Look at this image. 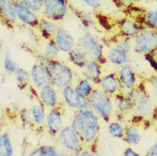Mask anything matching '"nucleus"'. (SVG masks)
<instances>
[{"label": "nucleus", "mask_w": 157, "mask_h": 156, "mask_svg": "<svg viewBox=\"0 0 157 156\" xmlns=\"http://www.w3.org/2000/svg\"><path fill=\"white\" fill-rule=\"evenodd\" d=\"M2 48H3V41H2V39H0V51L2 50Z\"/></svg>", "instance_id": "46"}, {"label": "nucleus", "mask_w": 157, "mask_h": 156, "mask_svg": "<svg viewBox=\"0 0 157 156\" xmlns=\"http://www.w3.org/2000/svg\"><path fill=\"white\" fill-rule=\"evenodd\" d=\"M0 19L9 25H13L17 21L16 4L12 0H0Z\"/></svg>", "instance_id": "20"}, {"label": "nucleus", "mask_w": 157, "mask_h": 156, "mask_svg": "<svg viewBox=\"0 0 157 156\" xmlns=\"http://www.w3.org/2000/svg\"><path fill=\"white\" fill-rule=\"evenodd\" d=\"M48 72L51 79V85L57 90H63L67 86H72L75 74L70 67L60 60H53L46 63Z\"/></svg>", "instance_id": "4"}, {"label": "nucleus", "mask_w": 157, "mask_h": 156, "mask_svg": "<svg viewBox=\"0 0 157 156\" xmlns=\"http://www.w3.org/2000/svg\"><path fill=\"white\" fill-rule=\"evenodd\" d=\"M59 28L60 27L55 21H51L47 18H44V17H40L39 26L37 29L39 31L40 37H42L44 39V41H48V40L53 39Z\"/></svg>", "instance_id": "21"}, {"label": "nucleus", "mask_w": 157, "mask_h": 156, "mask_svg": "<svg viewBox=\"0 0 157 156\" xmlns=\"http://www.w3.org/2000/svg\"><path fill=\"white\" fill-rule=\"evenodd\" d=\"M145 156H157V141L149 148V150L146 152Z\"/></svg>", "instance_id": "43"}, {"label": "nucleus", "mask_w": 157, "mask_h": 156, "mask_svg": "<svg viewBox=\"0 0 157 156\" xmlns=\"http://www.w3.org/2000/svg\"><path fill=\"white\" fill-rule=\"evenodd\" d=\"M67 59L72 65H74L81 70L84 68V67L86 66L88 61L86 55H85V53L78 46L75 47L73 51L67 54Z\"/></svg>", "instance_id": "27"}, {"label": "nucleus", "mask_w": 157, "mask_h": 156, "mask_svg": "<svg viewBox=\"0 0 157 156\" xmlns=\"http://www.w3.org/2000/svg\"><path fill=\"white\" fill-rule=\"evenodd\" d=\"M152 55H153V57L155 58V60L157 62V51H155V52H154Z\"/></svg>", "instance_id": "44"}, {"label": "nucleus", "mask_w": 157, "mask_h": 156, "mask_svg": "<svg viewBox=\"0 0 157 156\" xmlns=\"http://www.w3.org/2000/svg\"><path fill=\"white\" fill-rule=\"evenodd\" d=\"M125 93L132 102V112H134L136 116L141 120H146L154 114L155 108L152 98L144 83H139L137 87L126 91Z\"/></svg>", "instance_id": "2"}, {"label": "nucleus", "mask_w": 157, "mask_h": 156, "mask_svg": "<svg viewBox=\"0 0 157 156\" xmlns=\"http://www.w3.org/2000/svg\"><path fill=\"white\" fill-rule=\"evenodd\" d=\"M0 156H14L13 143L7 132L0 134Z\"/></svg>", "instance_id": "28"}, {"label": "nucleus", "mask_w": 157, "mask_h": 156, "mask_svg": "<svg viewBox=\"0 0 157 156\" xmlns=\"http://www.w3.org/2000/svg\"><path fill=\"white\" fill-rule=\"evenodd\" d=\"M75 87L76 90L81 96H83L84 97L88 98L90 97L91 92L93 91L96 86L92 83H90L89 80H87L86 78H79L77 81V83L75 84Z\"/></svg>", "instance_id": "30"}, {"label": "nucleus", "mask_w": 157, "mask_h": 156, "mask_svg": "<svg viewBox=\"0 0 157 156\" xmlns=\"http://www.w3.org/2000/svg\"><path fill=\"white\" fill-rule=\"evenodd\" d=\"M114 45L121 49L122 51L127 53H131L132 50L133 49V44H132V39H126L123 37H117L116 41L114 42Z\"/></svg>", "instance_id": "34"}, {"label": "nucleus", "mask_w": 157, "mask_h": 156, "mask_svg": "<svg viewBox=\"0 0 157 156\" xmlns=\"http://www.w3.org/2000/svg\"><path fill=\"white\" fill-rule=\"evenodd\" d=\"M30 112H31L32 120H33V125H36L38 127L44 125L47 112H46V108L39 101L32 104Z\"/></svg>", "instance_id": "24"}, {"label": "nucleus", "mask_w": 157, "mask_h": 156, "mask_svg": "<svg viewBox=\"0 0 157 156\" xmlns=\"http://www.w3.org/2000/svg\"><path fill=\"white\" fill-rule=\"evenodd\" d=\"M82 3L85 5L88 6L89 8L93 10H98L101 6V1L98 0H83Z\"/></svg>", "instance_id": "41"}, {"label": "nucleus", "mask_w": 157, "mask_h": 156, "mask_svg": "<svg viewBox=\"0 0 157 156\" xmlns=\"http://www.w3.org/2000/svg\"><path fill=\"white\" fill-rule=\"evenodd\" d=\"M78 47L86 55L88 60L98 61L103 65L107 63L104 46L97 36L90 32H86L78 38Z\"/></svg>", "instance_id": "5"}, {"label": "nucleus", "mask_w": 157, "mask_h": 156, "mask_svg": "<svg viewBox=\"0 0 157 156\" xmlns=\"http://www.w3.org/2000/svg\"><path fill=\"white\" fill-rule=\"evenodd\" d=\"M132 44L134 51L138 54H153L157 51V31L144 29L132 40Z\"/></svg>", "instance_id": "6"}, {"label": "nucleus", "mask_w": 157, "mask_h": 156, "mask_svg": "<svg viewBox=\"0 0 157 156\" xmlns=\"http://www.w3.org/2000/svg\"><path fill=\"white\" fill-rule=\"evenodd\" d=\"M105 58L107 63H109L114 66L121 67L129 63L131 55L130 53L125 52L117 48L115 45H112L108 49L105 54Z\"/></svg>", "instance_id": "19"}, {"label": "nucleus", "mask_w": 157, "mask_h": 156, "mask_svg": "<svg viewBox=\"0 0 157 156\" xmlns=\"http://www.w3.org/2000/svg\"><path fill=\"white\" fill-rule=\"evenodd\" d=\"M122 156H141V154L132 148L127 147L124 149V151L122 153Z\"/></svg>", "instance_id": "42"}, {"label": "nucleus", "mask_w": 157, "mask_h": 156, "mask_svg": "<svg viewBox=\"0 0 157 156\" xmlns=\"http://www.w3.org/2000/svg\"><path fill=\"white\" fill-rule=\"evenodd\" d=\"M69 11V4L65 0H44L42 10L43 17L53 21H60L66 18Z\"/></svg>", "instance_id": "8"}, {"label": "nucleus", "mask_w": 157, "mask_h": 156, "mask_svg": "<svg viewBox=\"0 0 157 156\" xmlns=\"http://www.w3.org/2000/svg\"><path fill=\"white\" fill-rule=\"evenodd\" d=\"M97 87L103 92H105L107 95L110 96L111 97L121 92H123V89L121 86L116 73H108L102 74V78H100Z\"/></svg>", "instance_id": "15"}, {"label": "nucleus", "mask_w": 157, "mask_h": 156, "mask_svg": "<svg viewBox=\"0 0 157 156\" xmlns=\"http://www.w3.org/2000/svg\"><path fill=\"white\" fill-rule=\"evenodd\" d=\"M116 74L124 92L132 90L139 84L135 68L130 63L119 67Z\"/></svg>", "instance_id": "13"}, {"label": "nucleus", "mask_w": 157, "mask_h": 156, "mask_svg": "<svg viewBox=\"0 0 157 156\" xmlns=\"http://www.w3.org/2000/svg\"><path fill=\"white\" fill-rule=\"evenodd\" d=\"M89 108L94 112L100 120L107 123L112 120L115 114L114 103L112 97L103 92L97 86L88 97Z\"/></svg>", "instance_id": "3"}, {"label": "nucleus", "mask_w": 157, "mask_h": 156, "mask_svg": "<svg viewBox=\"0 0 157 156\" xmlns=\"http://www.w3.org/2000/svg\"><path fill=\"white\" fill-rule=\"evenodd\" d=\"M39 101L48 110L56 108L61 105L58 90L53 85H49L38 90Z\"/></svg>", "instance_id": "14"}, {"label": "nucleus", "mask_w": 157, "mask_h": 156, "mask_svg": "<svg viewBox=\"0 0 157 156\" xmlns=\"http://www.w3.org/2000/svg\"><path fill=\"white\" fill-rule=\"evenodd\" d=\"M61 95L65 105L76 112L89 108L88 98L84 97L76 90L74 85L61 90Z\"/></svg>", "instance_id": "9"}, {"label": "nucleus", "mask_w": 157, "mask_h": 156, "mask_svg": "<svg viewBox=\"0 0 157 156\" xmlns=\"http://www.w3.org/2000/svg\"><path fill=\"white\" fill-rule=\"evenodd\" d=\"M70 125L78 133L85 147H92L98 144L101 120L92 110L88 108L76 112Z\"/></svg>", "instance_id": "1"}, {"label": "nucleus", "mask_w": 157, "mask_h": 156, "mask_svg": "<svg viewBox=\"0 0 157 156\" xmlns=\"http://www.w3.org/2000/svg\"><path fill=\"white\" fill-rule=\"evenodd\" d=\"M28 156H61V154L55 146L44 144L33 149Z\"/></svg>", "instance_id": "29"}, {"label": "nucleus", "mask_w": 157, "mask_h": 156, "mask_svg": "<svg viewBox=\"0 0 157 156\" xmlns=\"http://www.w3.org/2000/svg\"><path fill=\"white\" fill-rule=\"evenodd\" d=\"M23 4L34 13L42 12L44 7V0H22Z\"/></svg>", "instance_id": "36"}, {"label": "nucleus", "mask_w": 157, "mask_h": 156, "mask_svg": "<svg viewBox=\"0 0 157 156\" xmlns=\"http://www.w3.org/2000/svg\"><path fill=\"white\" fill-rule=\"evenodd\" d=\"M57 141L59 145L67 152V154H77L85 146L82 141L72 126L65 125L57 135Z\"/></svg>", "instance_id": "7"}, {"label": "nucleus", "mask_w": 157, "mask_h": 156, "mask_svg": "<svg viewBox=\"0 0 157 156\" xmlns=\"http://www.w3.org/2000/svg\"><path fill=\"white\" fill-rule=\"evenodd\" d=\"M17 20L21 23L31 28H38L40 17L33 11L28 9L22 3V1H15Z\"/></svg>", "instance_id": "17"}, {"label": "nucleus", "mask_w": 157, "mask_h": 156, "mask_svg": "<svg viewBox=\"0 0 157 156\" xmlns=\"http://www.w3.org/2000/svg\"><path fill=\"white\" fill-rule=\"evenodd\" d=\"M30 72L31 82L36 90L42 89L43 87L51 85V79L48 72L46 63L39 61L32 67Z\"/></svg>", "instance_id": "10"}, {"label": "nucleus", "mask_w": 157, "mask_h": 156, "mask_svg": "<svg viewBox=\"0 0 157 156\" xmlns=\"http://www.w3.org/2000/svg\"><path fill=\"white\" fill-rule=\"evenodd\" d=\"M44 126L47 132L51 137H57L61 130L65 126L63 120V112L61 105L48 111Z\"/></svg>", "instance_id": "12"}, {"label": "nucleus", "mask_w": 157, "mask_h": 156, "mask_svg": "<svg viewBox=\"0 0 157 156\" xmlns=\"http://www.w3.org/2000/svg\"><path fill=\"white\" fill-rule=\"evenodd\" d=\"M16 81L17 82V85L21 88H25L26 86H28L30 82H31V75L30 72L28 71L25 68L19 67L16 73L14 74Z\"/></svg>", "instance_id": "32"}, {"label": "nucleus", "mask_w": 157, "mask_h": 156, "mask_svg": "<svg viewBox=\"0 0 157 156\" xmlns=\"http://www.w3.org/2000/svg\"><path fill=\"white\" fill-rule=\"evenodd\" d=\"M112 99H113V103H114V109H115V113L126 114L133 111L132 102L124 91L115 95L112 97Z\"/></svg>", "instance_id": "22"}, {"label": "nucleus", "mask_w": 157, "mask_h": 156, "mask_svg": "<svg viewBox=\"0 0 157 156\" xmlns=\"http://www.w3.org/2000/svg\"><path fill=\"white\" fill-rule=\"evenodd\" d=\"M19 118L21 122L22 123V125H30L33 124V120H32L31 116V112L30 109L28 108H22L19 111Z\"/></svg>", "instance_id": "38"}, {"label": "nucleus", "mask_w": 157, "mask_h": 156, "mask_svg": "<svg viewBox=\"0 0 157 156\" xmlns=\"http://www.w3.org/2000/svg\"><path fill=\"white\" fill-rule=\"evenodd\" d=\"M147 83L150 86V89L152 90L154 95L157 97V74L153 75L150 78H149V79L147 80Z\"/></svg>", "instance_id": "39"}, {"label": "nucleus", "mask_w": 157, "mask_h": 156, "mask_svg": "<svg viewBox=\"0 0 157 156\" xmlns=\"http://www.w3.org/2000/svg\"><path fill=\"white\" fill-rule=\"evenodd\" d=\"M83 78H86L95 86H98L102 76V65L98 61L88 60L86 66L82 69Z\"/></svg>", "instance_id": "18"}, {"label": "nucleus", "mask_w": 157, "mask_h": 156, "mask_svg": "<svg viewBox=\"0 0 157 156\" xmlns=\"http://www.w3.org/2000/svg\"><path fill=\"white\" fill-rule=\"evenodd\" d=\"M78 17L80 19L82 24L85 26V28H91L93 27L95 24L94 17L92 16V14L90 12L85 11V10H80L77 11Z\"/></svg>", "instance_id": "35"}, {"label": "nucleus", "mask_w": 157, "mask_h": 156, "mask_svg": "<svg viewBox=\"0 0 157 156\" xmlns=\"http://www.w3.org/2000/svg\"><path fill=\"white\" fill-rule=\"evenodd\" d=\"M136 20L144 28L157 31V10H144Z\"/></svg>", "instance_id": "25"}, {"label": "nucleus", "mask_w": 157, "mask_h": 156, "mask_svg": "<svg viewBox=\"0 0 157 156\" xmlns=\"http://www.w3.org/2000/svg\"><path fill=\"white\" fill-rule=\"evenodd\" d=\"M108 132L110 137L113 138L123 139L125 133V126L120 121L111 120L108 125Z\"/></svg>", "instance_id": "31"}, {"label": "nucleus", "mask_w": 157, "mask_h": 156, "mask_svg": "<svg viewBox=\"0 0 157 156\" xmlns=\"http://www.w3.org/2000/svg\"><path fill=\"white\" fill-rule=\"evenodd\" d=\"M144 59H145L146 62L149 63V66L151 67V68L157 74V62L153 57V55L152 54H147V55H144Z\"/></svg>", "instance_id": "40"}, {"label": "nucleus", "mask_w": 157, "mask_h": 156, "mask_svg": "<svg viewBox=\"0 0 157 156\" xmlns=\"http://www.w3.org/2000/svg\"><path fill=\"white\" fill-rule=\"evenodd\" d=\"M61 156H76V154H65V155H62Z\"/></svg>", "instance_id": "45"}, {"label": "nucleus", "mask_w": 157, "mask_h": 156, "mask_svg": "<svg viewBox=\"0 0 157 156\" xmlns=\"http://www.w3.org/2000/svg\"><path fill=\"white\" fill-rule=\"evenodd\" d=\"M3 67H4V71L9 74H14L16 73V71L20 67L18 66V63H16L10 54H7L4 57Z\"/></svg>", "instance_id": "33"}, {"label": "nucleus", "mask_w": 157, "mask_h": 156, "mask_svg": "<svg viewBox=\"0 0 157 156\" xmlns=\"http://www.w3.org/2000/svg\"><path fill=\"white\" fill-rule=\"evenodd\" d=\"M127 144L135 146L138 145L142 141V133L137 125L132 124L125 126V133L123 139Z\"/></svg>", "instance_id": "23"}, {"label": "nucleus", "mask_w": 157, "mask_h": 156, "mask_svg": "<svg viewBox=\"0 0 157 156\" xmlns=\"http://www.w3.org/2000/svg\"><path fill=\"white\" fill-rule=\"evenodd\" d=\"M76 156H101L98 151V145L92 147H84L76 154Z\"/></svg>", "instance_id": "37"}, {"label": "nucleus", "mask_w": 157, "mask_h": 156, "mask_svg": "<svg viewBox=\"0 0 157 156\" xmlns=\"http://www.w3.org/2000/svg\"><path fill=\"white\" fill-rule=\"evenodd\" d=\"M60 51L56 45L55 42L53 39L45 41V44H44L42 55H41V62L47 63L49 61L57 60L58 56L60 55Z\"/></svg>", "instance_id": "26"}, {"label": "nucleus", "mask_w": 157, "mask_h": 156, "mask_svg": "<svg viewBox=\"0 0 157 156\" xmlns=\"http://www.w3.org/2000/svg\"><path fill=\"white\" fill-rule=\"evenodd\" d=\"M53 40L60 52L67 55L77 46L74 35L64 28H59Z\"/></svg>", "instance_id": "16"}, {"label": "nucleus", "mask_w": 157, "mask_h": 156, "mask_svg": "<svg viewBox=\"0 0 157 156\" xmlns=\"http://www.w3.org/2000/svg\"><path fill=\"white\" fill-rule=\"evenodd\" d=\"M145 28L131 16H126L117 22L118 36L133 40Z\"/></svg>", "instance_id": "11"}]
</instances>
